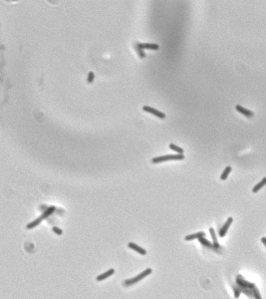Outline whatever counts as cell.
Returning a JSON list of instances; mask_svg holds the SVG:
<instances>
[{"label": "cell", "instance_id": "obj_12", "mask_svg": "<svg viewBox=\"0 0 266 299\" xmlns=\"http://www.w3.org/2000/svg\"><path fill=\"white\" fill-rule=\"evenodd\" d=\"M140 47L142 49H151V50H157L159 48V46L157 44L154 43H145V44H140Z\"/></svg>", "mask_w": 266, "mask_h": 299}, {"label": "cell", "instance_id": "obj_16", "mask_svg": "<svg viewBox=\"0 0 266 299\" xmlns=\"http://www.w3.org/2000/svg\"><path fill=\"white\" fill-rule=\"evenodd\" d=\"M240 289H241V293L245 294V295H246L247 297H249L250 299H254L253 291H252V289H250V288H242V287H240Z\"/></svg>", "mask_w": 266, "mask_h": 299}, {"label": "cell", "instance_id": "obj_24", "mask_svg": "<svg viewBox=\"0 0 266 299\" xmlns=\"http://www.w3.org/2000/svg\"><path fill=\"white\" fill-rule=\"evenodd\" d=\"M49 208V206H40V210H41L42 211V212H43V211H45V210H47V208Z\"/></svg>", "mask_w": 266, "mask_h": 299}, {"label": "cell", "instance_id": "obj_5", "mask_svg": "<svg viewBox=\"0 0 266 299\" xmlns=\"http://www.w3.org/2000/svg\"><path fill=\"white\" fill-rule=\"evenodd\" d=\"M232 221H233V219H232V217H228L226 221H225V223L223 224L221 228H220L219 232H218V235H219L220 237H224L225 236V234L227 233V230H228L229 226L231 225Z\"/></svg>", "mask_w": 266, "mask_h": 299}, {"label": "cell", "instance_id": "obj_7", "mask_svg": "<svg viewBox=\"0 0 266 299\" xmlns=\"http://www.w3.org/2000/svg\"><path fill=\"white\" fill-rule=\"evenodd\" d=\"M115 273V269H109V270H107L106 272H104L102 274H100V275H98L97 276V281H103V280H105V279H107V278H109L110 276H112L113 274Z\"/></svg>", "mask_w": 266, "mask_h": 299}, {"label": "cell", "instance_id": "obj_13", "mask_svg": "<svg viewBox=\"0 0 266 299\" xmlns=\"http://www.w3.org/2000/svg\"><path fill=\"white\" fill-rule=\"evenodd\" d=\"M209 232H210V235H211V237H212V240H213V242H212L213 246H214V248H218V247H219V244H218L217 236H216V234H215L214 229H213L212 228H209Z\"/></svg>", "mask_w": 266, "mask_h": 299}, {"label": "cell", "instance_id": "obj_17", "mask_svg": "<svg viewBox=\"0 0 266 299\" xmlns=\"http://www.w3.org/2000/svg\"><path fill=\"white\" fill-rule=\"evenodd\" d=\"M198 240H199V243H201L203 246L209 247V248H214V246H213V244L211 243L210 241H208V240H207L206 238H204V237H200Z\"/></svg>", "mask_w": 266, "mask_h": 299}, {"label": "cell", "instance_id": "obj_19", "mask_svg": "<svg viewBox=\"0 0 266 299\" xmlns=\"http://www.w3.org/2000/svg\"><path fill=\"white\" fill-rule=\"evenodd\" d=\"M170 150H173V151H175V152H177V153H179V155H184V149H181V148H179V147H177V146H175V144H170Z\"/></svg>", "mask_w": 266, "mask_h": 299}, {"label": "cell", "instance_id": "obj_10", "mask_svg": "<svg viewBox=\"0 0 266 299\" xmlns=\"http://www.w3.org/2000/svg\"><path fill=\"white\" fill-rule=\"evenodd\" d=\"M56 210V208L54 206H49L48 208H47L46 210L43 211L42 212V214L40 215V217L42 219V220L45 219H48V217H50V215L52 214V213L54 212V211Z\"/></svg>", "mask_w": 266, "mask_h": 299}, {"label": "cell", "instance_id": "obj_1", "mask_svg": "<svg viewBox=\"0 0 266 299\" xmlns=\"http://www.w3.org/2000/svg\"><path fill=\"white\" fill-rule=\"evenodd\" d=\"M152 271H153L152 268H146L143 271V272L137 274V275H136L135 277L130 278V279H126L125 281H124V285H125V286H131V285H133V284H136L137 282L141 281L142 279H144V278L146 277L148 275H150V274L152 273Z\"/></svg>", "mask_w": 266, "mask_h": 299}, {"label": "cell", "instance_id": "obj_25", "mask_svg": "<svg viewBox=\"0 0 266 299\" xmlns=\"http://www.w3.org/2000/svg\"><path fill=\"white\" fill-rule=\"evenodd\" d=\"M261 242L264 244V246L266 247V237H262L261 238Z\"/></svg>", "mask_w": 266, "mask_h": 299}, {"label": "cell", "instance_id": "obj_14", "mask_svg": "<svg viewBox=\"0 0 266 299\" xmlns=\"http://www.w3.org/2000/svg\"><path fill=\"white\" fill-rule=\"evenodd\" d=\"M41 221H42V219H41V217H37V219H34L33 221H31L30 223L27 224V225H26V228H27V229H32V228H36V226H37L38 224H39Z\"/></svg>", "mask_w": 266, "mask_h": 299}, {"label": "cell", "instance_id": "obj_23", "mask_svg": "<svg viewBox=\"0 0 266 299\" xmlns=\"http://www.w3.org/2000/svg\"><path fill=\"white\" fill-rule=\"evenodd\" d=\"M52 230H53L57 235H62V233H63L62 229L59 228H57V226H53V228H52Z\"/></svg>", "mask_w": 266, "mask_h": 299}, {"label": "cell", "instance_id": "obj_18", "mask_svg": "<svg viewBox=\"0 0 266 299\" xmlns=\"http://www.w3.org/2000/svg\"><path fill=\"white\" fill-rule=\"evenodd\" d=\"M233 295H234V297H235L236 299L237 298H239V296H240V294H241V289H240V287L238 286L237 284L235 283V285H233Z\"/></svg>", "mask_w": 266, "mask_h": 299}, {"label": "cell", "instance_id": "obj_3", "mask_svg": "<svg viewBox=\"0 0 266 299\" xmlns=\"http://www.w3.org/2000/svg\"><path fill=\"white\" fill-rule=\"evenodd\" d=\"M235 282H236V284H237L238 286H239V287H242V288H250V289H252L253 287L256 286V285L254 284V283L246 281V280H245L244 278H243L242 276L240 275V274H238V275L236 276Z\"/></svg>", "mask_w": 266, "mask_h": 299}, {"label": "cell", "instance_id": "obj_20", "mask_svg": "<svg viewBox=\"0 0 266 299\" xmlns=\"http://www.w3.org/2000/svg\"><path fill=\"white\" fill-rule=\"evenodd\" d=\"M135 47H136V49H137V53H139L140 57H141L142 59H144V58L146 57V54H145V52H144V49H142L141 47H140V43H135Z\"/></svg>", "mask_w": 266, "mask_h": 299}, {"label": "cell", "instance_id": "obj_9", "mask_svg": "<svg viewBox=\"0 0 266 299\" xmlns=\"http://www.w3.org/2000/svg\"><path fill=\"white\" fill-rule=\"evenodd\" d=\"M204 235H206V233L203 232V231H199V232H197V233H192V234H189V235H186V237H184V239L186 240V241H190V240H193V239H199L200 237H204Z\"/></svg>", "mask_w": 266, "mask_h": 299}, {"label": "cell", "instance_id": "obj_4", "mask_svg": "<svg viewBox=\"0 0 266 299\" xmlns=\"http://www.w3.org/2000/svg\"><path fill=\"white\" fill-rule=\"evenodd\" d=\"M143 110H144V111H146V112H148V113H150V114H153L154 116L157 117V118H159V119H164V118H166V115H164L163 112L157 111V110L155 109V108L148 107V106H144Z\"/></svg>", "mask_w": 266, "mask_h": 299}, {"label": "cell", "instance_id": "obj_8", "mask_svg": "<svg viewBox=\"0 0 266 299\" xmlns=\"http://www.w3.org/2000/svg\"><path fill=\"white\" fill-rule=\"evenodd\" d=\"M128 246H129L131 249H133V250L137 251V252L140 253V254H142V255H146V249L142 248L141 246H139L137 244L134 243V242H130V243H128Z\"/></svg>", "mask_w": 266, "mask_h": 299}, {"label": "cell", "instance_id": "obj_21", "mask_svg": "<svg viewBox=\"0 0 266 299\" xmlns=\"http://www.w3.org/2000/svg\"><path fill=\"white\" fill-rule=\"evenodd\" d=\"M252 291H253V296H254V299H262V297H261V295H260V293H259V289L257 288V287H253L252 288Z\"/></svg>", "mask_w": 266, "mask_h": 299}, {"label": "cell", "instance_id": "obj_6", "mask_svg": "<svg viewBox=\"0 0 266 299\" xmlns=\"http://www.w3.org/2000/svg\"><path fill=\"white\" fill-rule=\"evenodd\" d=\"M235 109L237 110L240 114H242L243 116L247 117V118H252V117L254 116L253 112H251L250 110H247L246 108H243L242 106H240V105H236Z\"/></svg>", "mask_w": 266, "mask_h": 299}, {"label": "cell", "instance_id": "obj_22", "mask_svg": "<svg viewBox=\"0 0 266 299\" xmlns=\"http://www.w3.org/2000/svg\"><path fill=\"white\" fill-rule=\"evenodd\" d=\"M94 79H95V74L93 73V72H90V73L88 74V80H87V82L89 83V84H91V83L94 81Z\"/></svg>", "mask_w": 266, "mask_h": 299}, {"label": "cell", "instance_id": "obj_2", "mask_svg": "<svg viewBox=\"0 0 266 299\" xmlns=\"http://www.w3.org/2000/svg\"><path fill=\"white\" fill-rule=\"evenodd\" d=\"M184 155H166V156H159V157H155L152 159L153 164H159L163 163V162L166 161H179V159H184Z\"/></svg>", "mask_w": 266, "mask_h": 299}, {"label": "cell", "instance_id": "obj_11", "mask_svg": "<svg viewBox=\"0 0 266 299\" xmlns=\"http://www.w3.org/2000/svg\"><path fill=\"white\" fill-rule=\"evenodd\" d=\"M265 185H266V177H263V179H261L260 181H259V183L257 184V185H256L255 186H254L253 188H252V192H253L254 194H256V192H257L258 190H260L261 188H262L263 186H264Z\"/></svg>", "mask_w": 266, "mask_h": 299}, {"label": "cell", "instance_id": "obj_15", "mask_svg": "<svg viewBox=\"0 0 266 299\" xmlns=\"http://www.w3.org/2000/svg\"><path fill=\"white\" fill-rule=\"evenodd\" d=\"M231 170H232V168L230 167V166H228V167L225 168L224 170L222 172L221 176H220V179H221V181H225V179H227V177L229 176V174L231 173Z\"/></svg>", "mask_w": 266, "mask_h": 299}]
</instances>
